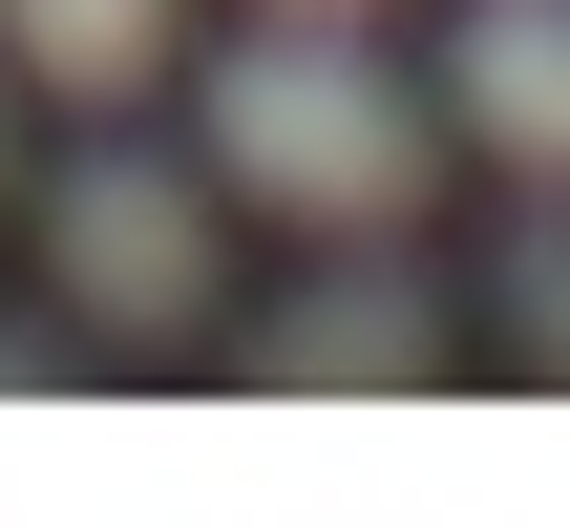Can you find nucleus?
I'll list each match as a JSON object with an SVG mask.
<instances>
[{
    "label": "nucleus",
    "mask_w": 570,
    "mask_h": 528,
    "mask_svg": "<svg viewBox=\"0 0 570 528\" xmlns=\"http://www.w3.org/2000/svg\"><path fill=\"white\" fill-rule=\"evenodd\" d=\"M212 169H233L254 212H296V233H402L423 169H444V127H423V85H402L360 21L254 0V42H212Z\"/></svg>",
    "instance_id": "obj_1"
},
{
    "label": "nucleus",
    "mask_w": 570,
    "mask_h": 528,
    "mask_svg": "<svg viewBox=\"0 0 570 528\" xmlns=\"http://www.w3.org/2000/svg\"><path fill=\"white\" fill-rule=\"evenodd\" d=\"M0 63L21 85H148L169 63V0H0Z\"/></svg>",
    "instance_id": "obj_5"
},
{
    "label": "nucleus",
    "mask_w": 570,
    "mask_h": 528,
    "mask_svg": "<svg viewBox=\"0 0 570 528\" xmlns=\"http://www.w3.org/2000/svg\"><path fill=\"white\" fill-rule=\"evenodd\" d=\"M508 360H529V381H570V190L508 233Z\"/></svg>",
    "instance_id": "obj_6"
},
{
    "label": "nucleus",
    "mask_w": 570,
    "mask_h": 528,
    "mask_svg": "<svg viewBox=\"0 0 570 528\" xmlns=\"http://www.w3.org/2000/svg\"><path fill=\"white\" fill-rule=\"evenodd\" d=\"M42 254H63V296H85L127 360H169V339L212 317V190L148 169V148H85V169L42 190Z\"/></svg>",
    "instance_id": "obj_2"
},
{
    "label": "nucleus",
    "mask_w": 570,
    "mask_h": 528,
    "mask_svg": "<svg viewBox=\"0 0 570 528\" xmlns=\"http://www.w3.org/2000/svg\"><path fill=\"white\" fill-rule=\"evenodd\" d=\"M254 381H275V402H423V381H444V296L381 275V254H360V275H296V296L254 317Z\"/></svg>",
    "instance_id": "obj_3"
},
{
    "label": "nucleus",
    "mask_w": 570,
    "mask_h": 528,
    "mask_svg": "<svg viewBox=\"0 0 570 528\" xmlns=\"http://www.w3.org/2000/svg\"><path fill=\"white\" fill-rule=\"evenodd\" d=\"M0 402H42V339H21V317H0Z\"/></svg>",
    "instance_id": "obj_7"
},
{
    "label": "nucleus",
    "mask_w": 570,
    "mask_h": 528,
    "mask_svg": "<svg viewBox=\"0 0 570 528\" xmlns=\"http://www.w3.org/2000/svg\"><path fill=\"white\" fill-rule=\"evenodd\" d=\"M296 21H381V0H296Z\"/></svg>",
    "instance_id": "obj_8"
},
{
    "label": "nucleus",
    "mask_w": 570,
    "mask_h": 528,
    "mask_svg": "<svg viewBox=\"0 0 570 528\" xmlns=\"http://www.w3.org/2000/svg\"><path fill=\"white\" fill-rule=\"evenodd\" d=\"M444 106H465L529 190H570V0H465V21H444Z\"/></svg>",
    "instance_id": "obj_4"
}]
</instances>
